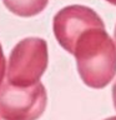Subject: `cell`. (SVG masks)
I'll return each mask as SVG.
<instances>
[{"label":"cell","instance_id":"10","mask_svg":"<svg viewBox=\"0 0 116 120\" xmlns=\"http://www.w3.org/2000/svg\"><path fill=\"white\" fill-rule=\"evenodd\" d=\"M114 38H115V44H116V26H115V31H114Z\"/></svg>","mask_w":116,"mask_h":120},{"label":"cell","instance_id":"9","mask_svg":"<svg viewBox=\"0 0 116 120\" xmlns=\"http://www.w3.org/2000/svg\"><path fill=\"white\" fill-rule=\"evenodd\" d=\"M105 120H116V116H111V118H107V119H105Z\"/></svg>","mask_w":116,"mask_h":120},{"label":"cell","instance_id":"6","mask_svg":"<svg viewBox=\"0 0 116 120\" xmlns=\"http://www.w3.org/2000/svg\"><path fill=\"white\" fill-rule=\"evenodd\" d=\"M5 75H6V59L3 51V46L0 44V88L3 82L5 81Z\"/></svg>","mask_w":116,"mask_h":120},{"label":"cell","instance_id":"2","mask_svg":"<svg viewBox=\"0 0 116 120\" xmlns=\"http://www.w3.org/2000/svg\"><path fill=\"white\" fill-rule=\"evenodd\" d=\"M49 64L46 40L25 38L10 51L5 79L14 86H30L40 81Z\"/></svg>","mask_w":116,"mask_h":120},{"label":"cell","instance_id":"7","mask_svg":"<svg viewBox=\"0 0 116 120\" xmlns=\"http://www.w3.org/2000/svg\"><path fill=\"white\" fill-rule=\"evenodd\" d=\"M112 100H114V106L116 109V81L114 82V86H112Z\"/></svg>","mask_w":116,"mask_h":120},{"label":"cell","instance_id":"5","mask_svg":"<svg viewBox=\"0 0 116 120\" xmlns=\"http://www.w3.org/2000/svg\"><path fill=\"white\" fill-rule=\"evenodd\" d=\"M6 9L21 18H31L47 6L49 0H3Z\"/></svg>","mask_w":116,"mask_h":120},{"label":"cell","instance_id":"1","mask_svg":"<svg viewBox=\"0 0 116 120\" xmlns=\"http://www.w3.org/2000/svg\"><path fill=\"white\" fill-rule=\"evenodd\" d=\"M72 55L85 85L102 89L116 75V44L105 28H92L82 33L75 44Z\"/></svg>","mask_w":116,"mask_h":120},{"label":"cell","instance_id":"8","mask_svg":"<svg viewBox=\"0 0 116 120\" xmlns=\"http://www.w3.org/2000/svg\"><path fill=\"white\" fill-rule=\"evenodd\" d=\"M107 3H110V4H112V5H116V0H106Z\"/></svg>","mask_w":116,"mask_h":120},{"label":"cell","instance_id":"4","mask_svg":"<svg viewBox=\"0 0 116 120\" xmlns=\"http://www.w3.org/2000/svg\"><path fill=\"white\" fill-rule=\"evenodd\" d=\"M92 28H105L100 15L89 6L69 5L55 14L52 20V31L67 52L72 54L79 36Z\"/></svg>","mask_w":116,"mask_h":120},{"label":"cell","instance_id":"11","mask_svg":"<svg viewBox=\"0 0 116 120\" xmlns=\"http://www.w3.org/2000/svg\"><path fill=\"white\" fill-rule=\"evenodd\" d=\"M0 120H1V119H0Z\"/></svg>","mask_w":116,"mask_h":120},{"label":"cell","instance_id":"3","mask_svg":"<svg viewBox=\"0 0 116 120\" xmlns=\"http://www.w3.org/2000/svg\"><path fill=\"white\" fill-rule=\"evenodd\" d=\"M47 105V93L43 82L14 86L4 81L0 88V119L37 120Z\"/></svg>","mask_w":116,"mask_h":120}]
</instances>
